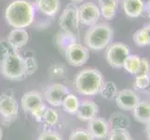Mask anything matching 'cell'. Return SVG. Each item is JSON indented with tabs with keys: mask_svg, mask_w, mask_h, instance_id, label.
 <instances>
[{
	"mask_svg": "<svg viewBox=\"0 0 150 140\" xmlns=\"http://www.w3.org/2000/svg\"><path fill=\"white\" fill-rule=\"evenodd\" d=\"M35 17L33 5L26 0H15L5 9L7 23L13 28L24 29L32 24Z\"/></svg>",
	"mask_w": 150,
	"mask_h": 140,
	"instance_id": "cell-1",
	"label": "cell"
},
{
	"mask_svg": "<svg viewBox=\"0 0 150 140\" xmlns=\"http://www.w3.org/2000/svg\"><path fill=\"white\" fill-rule=\"evenodd\" d=\"M75 88L82 95L93 96L100 93L105 83L102 73L94 68L81 70L75 79Z\"/></svg>",
	"mask_w": 150,
	"mask_h": 140,
	"instance_id": "cell-2",
	"label": "cell"
},
{
	"mask_svg": "<svg viewBox=\"0 0 150 140\" xmlns=\"http://www.w3.org/2000/svg\"><path fill=\"white\" fill-rule=\"evenodd\" d=\"M113 28L107 23H96L87 30L84 43L89 50H102L109 46L113 38Z\"/></svg>",
	"mask_w": 150,
	"mask_h": 140,
	"instance_id": "cell-3",
	"label": "cell"
},
{
	"mask_svg": "<svg viewBox=\"0 0 150 140\" xmlns=\"http://www.w3.org/2000/svg\"><path fill=\"white\" fill-rule=\"evenodd\" d=\"M1 74L10 80H20L25 76V64L23 56L18 51L10 53L0 63Z\"/></svg>",
	"mask_w": 150,
	"mask_h": 140,
	"instance_id": "cell-4",
	"label": "cell"
},
{
	"mask_svg": "<svg viewBox=\"0 0 150 140\" xmlns=\"http://www.w3.org/2000/svg\"><path fill=\"white\" fill-rule=\"evenodd\" d=\"M59 25L65 33L76 36L79 31V19L77 8L74 3L68 4L59 18Z\"/></svg>",
	"mask_w": 150,
	"mask_h": 140,
	"instance_id": "cell-5",
	"label": "cell"
},
{
	"mask_svg": "<svg viewBox=\"0 0 150 140\" xmlns=\"http://www.w3.org/2000/svg\"><path fill=\"white\" fill-rule=\"evenodd\" d=\"M129 55H130L129 47L121 42H116L107 47L105 59L108 65L114 68H122L124 62Z\"/></svg>",
	"mask_w": 150,
	"mask_h": 140,
	"instance_id": "cell-6",
	"label": "cell"
},
{
	"mask_svg": "<svg viewBox=\"0 0 150 140\" xmlns=\"http://www.w3.org/2000/svg\"><path fill=\"white\" fill-rule=\"evenodd\" d=\"M19 106L12 95L3 93L0 95V117L6 123L13 122L18 116Z\"/></svg>",
	"mask_w": 150,
	"mask_h": 140,
	"instance_id": "cell-7",
	"label": "cell"
},
{
	"mask_svg": "<svg viewBox=\"0 0 150 140\" xmlns=\"http://www.w3.org/2000/svg\"><path fill=\"white\" fill-rule=\"evenodd\" d=\"M90 57V50L87 47L74 43L65 50V58L72 66L79 67L87 63Z\"/></svg>",
	"mask_w": 150,
	"mask_h": 140,
	"instance_id": "cell-8",
	"label": "cell"
},
{
	"mask_svg": "<svg viewBox=\"0 0 150 140\" xmlns=\"http://www.w3.org/2000/svg\"><path fill=\"white\" fill-rule=\"evenodd\" d=\"M79 12V23H82L87 26H93L97 23V21L100 18V9L99 7L93 2H87L82 4L77 8Z\"/></svg>",
	"mask_w": 150,
	"mask_h": 140,
	"instance_id": "cell-9",
	"label": "cell"
},
{
	"mask_svg": "<svg viewBox=\"0 0 150 140\" xmlns=\"http://www.w3.org/2000/svg\"><path fill=\"white\" fill-rule=\"evenodd\" d=\"M69 93L67 87L61 83H53L49 85L44 91V97L50 105L53 107H60L66 95Z\"/></svg>",
	"mask_w": 150,
	"mask_h": 140,
	"instance_id": "cell-10",
	"label": "cell"
},
{
	"mask_svg": "<svg viewBox=\"0 0 150 140\" xmlns=\"http://www.w3.org/2000/svg\"><path fill=\"white\" fill-rule=\"evenodd\" d=\"M117 106L122 110L131 111L133 110L135 107L140 102V98L137 93L131 89H124L118 91L115 97Z\"/></svg>",
	"mask_w": 150,
	"mask_h": 140,
	"instance_id": "cell-11",
	"label": "cell"
},
{
	"mask_svg": "<svg viewBox=\"0 0 150 140\" xmlns=\"http://www.w3.org/2000/svg\"><path fill=\"white\" fill-rule=\"evenodd\" d=\"M88 129L89 133L94 137V139L106 138L109 134V124L102 118H94L91 121L88 122Z\"/></svg>",
	"mask_w": 150,
	"mask_h": 140,
	"instance_id": "cell-12",
	"label": "cell"
},
{
	"mask_svg": "<svg viewBox=\"0 0 150 140\" xmlns=\"http://www.w3.org/2000/svg\"><path fill=\"white\" fill-rule=\"evenodd\" d=\"M98 112H99V107L94 102L86 100L79 104V109H77L76 115L79 121L82 122H90L92 119L96 118Z\"/></svg>",
	"mask_w": 150,
	"mask_h": 140,
	"instance_id": "cell-13",
	"label": "cell"
},
{
	"mask_svg": "<svg viewBox=\"0 0 150 140\" xmlns=\"http://www.w3.org/2000/svg\"><path fill=\"white\" fill-rule=\"evenodd\" d=\"M44 104L43 96L37 91L25 92L22 97V107L25 112H32L35 108Z\"/></svg>",
	"mask_w": 150,
	"mask_h": 140,
	"instance_id": "cell-14",
	"label": "cell"
},
{
	"mask_svg": "<svg viewBox=\"0 0 150 140\" xmlns=\"http://www.w3.org/2000/svg\"><path fill=\"white\" fill-rule=\"evenodd\" d=\"M7 40L12 48L17 50L27 44L29 40V35L25 29L14 28L9 32Z\"/></svg>",
	"mask_w": 150,
	"mask_h": 140,
	"instance_id": "cell-15",
	"label": "cell"
},
{
	"mask_svg": "<svg viewBox=\"0 0 150 140\" xmlns=\"http://www.w3.org/2000/svg\"><path fill=\"white\" fill-rule=\"evenodd\" d=\"M35 6L42 14L52 17L58 13L61 2L60 0H35Z\"/></svg>",
	"mask_w": 150,
	"mask_h": 140,
	"instance_id": "cell-16",
	"label": "cell"
},
{
	"mask_svg": "<svg viewBox=\"0 0 150 140\" xmlns=\"http://www.w3.org/2000/svg\"><path fill=\"white\" fill-rule=\"evenodd\" d=\"M122 7L128 17L137 18L144 10V3L142 0H123Z\"/></svg>",
	"mask_w": 150,
	"mask_h": 140,
	"instance_id": "cell-17",
	"label": "cell"
},
{
	"mask_svg": "<svg viewBox=\"0 0 150 140\" xmlns=\"http://www.w3.org/2000/svg\"><path fill=\"white\" fill-rule=\"evenodd\" d=\"M132 111L133 116L137 122L144 124L150 122V103L140 101Z\"/></svg>",
	"mask_w": 150,
	"mask_h": 140,
	"instance_id": "cell-18",
	"label": "cell"
},
{
	"mask_svg": "<svg viewBox=\"0 0 150 140\" xmlns=\"http://www.w3.org/2000/svg\"><path fill=\"white\" fill-rule=\"evenodd\" d=\"M100 12L106 20H111L116 14L117 0H98Z\"/></svg>",
	"mask_w": 150,
	"mask_h": 140,
	"instance_id": "cell-19",
	"label": "cell"
},
{
	"mask_svg": "<svg viewBox=\"0 0 150 140\" xmlns=\"http://www.w3.org/2000/svg\"><path fill=\"white\" fill-rule=\"evenodd\" d=\"M141 61H142V58H140V56L135 55V54H130L127 57L125 62H124L123 68L131 75L135 76L139 67H140Z\"/></svg>",
	"mask_w": 150,
	"mask_h": 140,
	"instance_id": "cell-20",
	"label": "cell"
},
{
	"mask_svg": "<svg viewBox=\"0 0 150 140\" xmlns=\"http://www.w3.org/2000/svg\"><path fill=\"white\" fill-rule=\"evenodd\" d=\"M129 119L122 113H114L111 115L109 120V126L111 127V130L114 129H126L129 125ZM127 130V129H126Z\"/></svg>",
	"mask_w": 150,
	"mask_h": 140,
	"instance_id": "cell-21",
	"label": "cell"
},
{
	"mask_svg": "<svg viewBox=\"0 0 150 140\" xmlns=\"http://www.w3.org/2000/svg\"><path fill=\"white\" fill-rule=\"evenodd\" d=\"M132 40L138 47H144L150 45V33L146 26L137 30L132 36Z\"/></svg>",
	"mask_w": 150,
	"mask_h": 140,
	"instance_id": "cell-22",
	"label": "cell"
},
{
	"mask_svg": "<svg viewBox=\"0 0 150 140\" xmlns=\"http://www.w3.org/2000/svg\"><path fill=\"white\" fill-rule=\"evenodd\" d=\"M79 100L76 95H72V93H68L64 98V100L63 102V106L64 109L68 112L70 114H76L77 109H79Z\"/></svg>",
	"mask_w": 150,
	"mask_h": 140,
	"instance_id": "cell-23",
	"label": "cell"
},
{
	"mask_svg": "<svg viewBox=\"0 0 150 140\" xmlns=\"http://www.w3.org/2000/svg\"><path fill=\"white\" fill-rule=\"evenodd\" d=\"M117 92H118L117 87L115 82L105 81V83H103V86L102 88L100 93L102 95L103 98H105V99L110 101L116 97Z\"/></svg>",
	"mask_w": 150,
	"mask_h": 140,
	"instance_id": "cell-24",
	"label": "cell"
},
{
	"mask_svg": "<svg viewBox=\"0 0 150 140\" xmlns=\"http://www.w3.org/2000/svg\"><path fill=\"white\" fill-rule=\"evenodd\" d=\"M57 43H58V46L62 50H64L65 51V50L69 46L76 43V37L74 35L63 32L59 34L58 37H57Z\"/></svg>",
	"mask_w": 150,
	"mask_h": 140,
	"instance_id": "cell-25",
	"label": "cell"
},
{
	"mask_svg": "<svg viewBox=\"0 0 150 140\" xmlns=\"http://www.w3.org/2000/svg\"><path fill=\"white\" fill-rule=\"evenodd\" d=\"M59 120V115L57 111L53 108L50 107H47V109L45 111L44 117L42 122L45 124L46 127H52L54 125H56L57 122H58Z\"/></svg>",
	"mask_w": 150,
	"mask_h": 140,
	"instance_id": "cell-26",
	"label": "cell"
},
{
	"mask_svg": "<svg viewBox=\"0 0 150 140\" xmlns=\"http://www.w3.org/2000/svg\"><path fill=\"white\" fill-rule=\"evenodd\" d=\"M108 140H132V137L126 129H114L108 134Z\"/></svg>",
	"mask_w": 150,
	"mask_h": 140,
	"instance_id": "cell-27",
	"label": "cell"
},
{
	"mask_svg": "<svg viewBox=\"0 0 150 140\" xmlns=\"http://www.w3.org/2000/svg\"><path fill=\"white\" fill-rule=\"evenodd\" d=\"M24 64H25V76H30L34 74L38 70V62L34 56H25Z\"/></svg>",
	"mask_w": 150,
	"mask_h": 140,
	"instance_id": "cell-28",
	"label": "cell"
},
{
	"mask_svg": "<svg viewBox=\"0 0 150 140\" xmlns=\"http://www.w3.org/2000/svg\"><path fill=\"white\" fill-rule=\"evenodd\" d=\"M68 140H95L88 130L85 129H76L71 133Z\"/></svg>",
	"mask_w": 150,
	"mask_h": 140,
	"instance_id": "cell-29",
	"label": "cell"
},
{
	"mask_svg": "<svg viewBox=\"0 0 150 140\" xmlns=\"http://www.w3.org/2000/svg\"><path fill=\"white\" fill-rule=\"evenodd\" d=\"M14 51H17V50L14 48H12L11 45L8 42L7 39L0 41V63H1L7 56H8L10 53H14Z\"/></svg>",
	"mask_w": 150,
	"mask_h": 140,
	"instance_id": "cell-30",
	"label": "cell"
},
{
	"mask_svg": "<svg viewBox=\"0 0 150 140\" xmlns=\"http://www.w3.org/2000/svg\"><path fill=\"white\" fill-rule=\"evenodd\" d=\"M150 85V76H135L133 87L136 90H146Z\"/></svg>",
	"mask_w": 150,
	"mask_h": 140,
	"instance_id": "cell-31",
	"label": "cell"
},
{
	"mask_svg": "<svg viewBox=\"0 0 150 140\" xmlns=\"http://www.w3.org/2000/svg\"><path fill=\"white\" fill-rule=\"evenodd\" d=\"M49 73L51 77H62L65 73V67L62 64H55L50 65Z\"/></svg>",
	"mask_w": 150,
	"mask_h": 140,
	"instance_id": "cell-32",
	"label": "cell"
},
{
	"mask_svg": "<svg viewBox=\"0 0 150 140\" xmlns=\"http://www.w3.org/2000/svg\"><path fill=\"white\" fill-rule=\"evenodd\" d=\"M38 140H62V136L56 132L45 130L39 134Z\"/></svg>",
	"mask_w": 150,
	"mask_h": 140,
	"instance_id": "cell-33",
	"label": "cell"
},
{
	"mask_svg": "<svg viewBox=\"0 0 150 140\" xmlns=\"http://www.w3.org/2000/svg\"><path fill=\"white\" fill-rule=\"evenodd\" d=\"M46 109H47V107L45 106V104H42V105H40L37 108H35V109L31 112V114H32L33 117L35 119V121H38V122H42Z\"/></svg>",
	"mask_w": 150,
	"mask_h": 140,
	"instance_id": "cell-34",
	"label": "cell"
},
{
	"mask_svg": "<svg viewBox=\"0 0 150 140\" xmlns=\"http://www.w3.org/2000/svg\"><path fill=\"white\" fill-rule=\"evenodd\" d=\"M135 76H150V64L146 59H142L141 65Z\"/></svg>",
	"mask_w": 150,
	"mask_h": 140,
	"instance_id": "cell-35",
	"label": "cell"
},
{
	"mask_svg": "<svg viewBox=\"0 0 150 140\" xmlns=\"http://www.w3.org/2000/svg\"><path fill=\"white\" fill-rule=\"evenodd\" d=\"M144 9H146V11L147 13L148 18L150 19V0H148V1L144 4Z\"/></svg>",
	"mask_w": 150,
	"mask_h": 140,
	"instance_id": "cell-36",
	"label": "cell"
},
{
	"mask_svg": "<svg viewBox=\"0 0 150 140\" xmlns=\"http://www.w3.org/2000/svg\"><path fill=\"white\" fill-rule=\"evenodd\" d=\"M146 134L148 140H150V122L146 124Z\"/></svg>",
	"mask_w": 150,
	"mask_h": 140,
	"instance_id": "cell-37",
	"label": "cell"
},
{
	"mask_svg": "<svg viewBox=\"0 0 150 140\" xmlns=\"http://www.w3.org/2000/svg\"><path fill=\"white\" fill-rule=\"evenodd\" d=\"M70 1H72L75 4V3H81L82 1H83V0H70Z\"/></svg>",
	"mask_w": 150,
	"mask_h": 140,
	"instance_id": "cell-38",
	"label": "cell"
},
{
	"mask_svg": "<svg viewBox=\"0 0 150 140\" xmlns=\"http://www.w3.org/2000/svg\"><path fill=\"white\" fill-rule=\"evenodd\" d=\"M2 136H3V133H2V129L0 127V140H2Z\"/></svg>",
	"mask_w": 150,
	"mask_h": 140,
	"instance_id": "cell-39",
	"label": "cell"
},
{
	"mask_svg": "<svg viewBox=\"0 0 150 140\" xmlns=\"http://www.w3.org/2000/svg\"><path fill=\"white\" fill-rule=\"evenodd\" d=\"M146 28L148 29V31H149V33H150V23H149L148 24H146Z\"/></svg>",
	"mask_w": 150,
	"mask_h": 140,
	"instance_id": "cell-40",
	"label": "cell"
}]
</instances>
